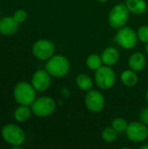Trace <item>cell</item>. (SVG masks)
Returning a JSON list of instances; mask_svg holds the SVG:
<instances>
[{"label": "cell", "instance_id": "e0dca14e", "mask_svg": "<svg viewBox=\"0 0 148 149\" xmlns=\"http://www.w3.org/2000/svg\"><path fill=\"white\" fill-rule=\"evenodd\" d=\"M120 80L123 83V85H125L126 86L133 87L138 84L139 77L136 72H134L132 69H129L122 72V73L120 74Z\"/></svg>", "mask_w": 148, "mask_h": 149}, {"label": "cell", "instance_id": "44dd1931", "mask_svg": "<svg viewBox=\"0 0 148 149\" xmlns=\"http://www.w3.org/2000/svg\"><path fill=\"white\" fill-rule=\"evenodd\" d=\"M112 127L118 133H122V132H126V130L128 127V123H127L126 120H125L124 118L118 117V118H115L112 121Z\"/></svg>", "mask_w": 148, "mask_h": 149}, {"label": "cell", "instance_id": "4fadbf2b", "mask_svg": "<svg viewBox=\"0 0 148 149\" xmlns=\"http://www.w3.org/2000/svg\"><path fill=\"white\" fill-rule=\"evenodd\" d=\"M101 58H102V62L105 65L113 66L115 64H117V62L119 61L120 52L117 48L110 46V47L106 48L102 52Z\"/></svg>", "mask_w": 148, "mask_h": 149}, {"label": "cell", "instance_id": "5bb4252c", "mask_svg": "<svg viewBox=\"0 0 148 149\" xmlns=\"http://www.w3.org/2000/svg\"><path fill=\"white\" fill-rule=\"evenodd\" d=\"M128 65L134 72H140L147 65V58L141 52H134L129 57Z\"/></svg>", "mask_w": 148, "mask_h": 149}, {"label": "cell", "instance_id": "7c38bea8", "mask_svg": "<svg viewBox=\"0 0 148 149\" xmlns=\"http://www.w3.org/2000/svg\"><path fill=\"white\" fill-rule=\"evenodd\" d=\"M19 24L13 17L7 16L0 19V34L3 36H12L18 31Z\"/></svg>", "mask_w": 148, "mask_h": 149}, {"label": "cell", "instance_id": "d4e9b609", "mask_svg": "<svg viewBox=\"0 0 148 149\" xmlns=\"http://www.w3.org/2000/svg\"><path fill=\"white\" fill-rule=\"evenodd\" d=\"M140 149H148V145H144V146H141Z\"/></svg>", "mask_w": 148, "mask_h": 149}, {"label": "cell", "instance_id": "9a60e30c", "mask_svg": "<svg viewBox=\"0 0 148 149\" xmlns=\"http://www.w3.org/2000/svg\"><path fill=\"white\" fill-rule=\"evenodd\" d=\"M126 5L129 11L135 15L144 14L147 10V3L145 0H126Z\"/></svg>", "mask_w": 148, "mask_h": 149}, {"label": "cell", "instance_id": "cb8c5ba5", "mask_svg": "<svg viewBox=\"0 0 148 149\" xmlns=\"http://www.w3.org/2000/svg\"><path fill=\"white\" fill-rule=\"evenodd\" d=\"M140 120L141 122L148 126V107H145L140 113Z\"/></svg>", "mask_w": 148, "mask_h": 149}, {"label": "cell", "instance_id": "83f0119b", "mask_svg": "<svg viewBox=\"0 0 148 149\" xmlns=\"http://www.w3.org/2000/svg\"><path fill=\"white\" fill-rule=\"evenodd\" d=\"M146 52H147V53L148 55V43L147 44V45H146Z\"/></svg>", "mask_w": 148, "mask_h": 149}, {"label": "cell", "instance_id": "4316f807", "mask_svg": "<svg viewBox=\"0 0 148 149\" xmlns=\"http://www.w3.org/2000/svg\"><path fill=\"white\" fill-rule=\"evenodd\" d=\"M146 100H147V101L148 102V89L147 91V93H146Z\"/></svg>", "mask_w": 148, "mask_h": 149}, {"label": "cell", "instance_id": "603a6c76", "mask_svg": "<svg viewBox=\"0 0 148 149\" xmlns=\"http://www.w3.org/2000/svg\"><path fill=\"white\" fill-rule=\"evenodd\" d=\"M12 17H14V19H15L18 24H22V23H24V22L26 21V19H27V17H28V14H27V12H26L24 10H23V9H18V10H17L14 12V14H13Z\"/></svg>", "mask_w": 148, "mask_h": 149}, {"label": "cell", "instance_id": "d6986e66", "mask_svg": "<svg viewBox=\"0 0 148 149\" xmlns=\"http://www.w3.org/2000/svg\"><path fill=\"white\" fill-rule=\"evenodd\" d=\"M85 64L90 70L96 71L102 66L103 62H102L101 56H99L98 54H91L86 58Z\"/></svg>", "mask_w": 148, "mask_h": 149}, {"label": "cell", "instance_id": "3957f363", "mask_svg": "<svg viewBox=\"0 0 148 149\" xmlns=\"http://www.w3.org/2000/svg\"><path fill=\"white\" fill-rule=\"evenodd\" d=\"M36 90L31 83L18 82L13 89V97L18 105L31 106L36 100Z\"/></svg>", "mask_w": 148, "mask_h": 149}, {"label": "cell", "instance_id": "ba28073f", "mask_svg": "<svg viewBox=\"0 0 148 149\" xmlns=\"http://www.w3.org/2000/svg\"><path fill=\"white\" fill-rule=\"evenodd\" d=\"M55 45L48 39H39L36 41L31 48L33 56L39 60H48L54 55Z\"/></svg>", "mask_w": 148, "mask_h": 149}, {"label": "cell", "instance_id": "ac0fdd59", "mask_svg": "<svg viewBox=\"0 0 148 149\" xmlns=\"http://www.w3.org/2000/svg\"><path fill=\"white\" fill-rule=\"evenodd\" d=\"M76 85L82 91H89L92 89L93 82L89 75L85 73H80L76 77Z\"/></svg>", "mask_w": 148, "mask_h": 149}, {"label": "cell", "instance_id": "52a82bcc", "mask_svg": "<svg viewBox=\"0 0 148 149\" xmlns=\"http://www.w3.org/2000/svg\"><path fill=\"white\" fill-rule=\"evenodd\" d=\"M115 41L120 47L130 50L137 45L139 38L137 32H135L131 27L124 26L117 31L115 35Z\"/></svg>", "mask_w": 148, "mask_h": 149}, {"label": "cell", "instance_id": "30bf717a", "mask_svg": "<svg viewBox=\"0 0 148 149\" xmlns=\"http://www.w3.org/2000/svg\"><path fill=\"white\" fill-rule=\"evenodd\" d=\"M85 105L92 113H99L102 111L106 105V100L102 93L98 90H89L85 97Z\"/></svg>", "mask_w": 148, "mask_h": 149}, {"label": "cell", "instance_id": "277c9868", "mask_svg": "<svg viewBox=\"0 0 148 149\" xmlns=\"http://www.w3.org/2000/svg\"><path fill=\"white\" fill-rule=\"evenodd\" d=\"M57 107L56 101L49 96H42L36 98L31 105L32 113L39 118H45L51 115Z\"/></svg>", "mask_w": 148, "mask_h": 149}, {"label": "cell", "instance_id": "6da1fadb", "mask_svg": "<svg viewBox=\"0 0 148 149\" xmlns=\"http://www.w3.org/2000/svg\"><path fill=\"white\" fill-rule=\"evenodd\" d=\"M71 69V64L68 58L64 55H53L45 65V70L54 78H63L68 74Z\"/></svg>", "mask_w": 148, "mask_h": 149}, {"label": "cell", "instance_id": "8fae6325", "mask_svg": "<svg viewBox=\"0 0 148 149\" xmlns=\"http://www.w3.org/2000/svg\"><path fill=\"white\" fill-rule=\"evenodd\" d=\"M31 84L37 92H45L51 85V76L46 70H38L32 75Z\"/></svg>", "mask_w": 148, "mask_h": 149}, {"label": "cell", "instance_id": "9c48e42d", "mask_svg": "<svg viewBox=\"0 0 148 149\" xmlns=\"http://www.w3.org/2000/svg\"><path fill=\"white\" fill-rule=\"evenodd\" d=\"M127 138L133 142H143L148 137V128L141 121H133L128 124L126 130Z\"/></svg>", "mask_w": 148, "mask_h": 149}, {"label": "cell", "instance_id": "8992f818", "mask_svg": "<svg viewBox=\"0 0 148 149\" xmlns=\"http://www.w3.org/2000/svg\"><path fill=\"white\" fill-rule=\"evenodd\" d=\"M94 79L96 85L102 90L112 88L116 82V73L112 66L102 65L95 71Z\"/></svg>", "mask_w": 148, "mask_h": 149}, {"label": "cell", "instance_id": "ffe728a7", "mask_svg": "<svg viewBox=\"0 0 148 149\" xmlns=\"http://www.w3.org/2000/svg\"><path fill=\"white\" fill-rule=\"evenodd\" d=\"M101 137L104 141L112 143L116 141V139L118 137V132L113 127H106L102 131Z\"/></svg>", "mask_w": 148, "mask_h": 149}, {"label": "cell", "instance_id": "7a4b0ae2", "mask_svg": "<svg viewBox=\"0 0 148 149\" xmlns=\"http://www.w3.org/2000/svg\"><path fill=\"white\" fill-rule=\"evenodd\" d=\"M1 136L3 140L10 144L13 148H21L25 141L24 131L15 124H7L1 129Z\"/></svg>", "mask_w": 148, "mask_h": 149}, {"label": "cell", "instance_id": "2e32d148", "mask_svg": "<svg viewBox=\"0 0 148 149\" xmlns=\"http://www.w3.org/2000/svg\"><path fill=\"white\" fill-rule=\"evenodd\" d=\"M32 114V110L31 106L19 105V107L14 111L13 117L16 121L19 123H24L27 121Z\"/></svg>", "mask_w": 148, "mask_h": 149}, {"label": "cell", "instance_id": "7402d4cb", "mask_svg": "<svg viewBox=\"0 0 148 149\" xmlns=\"http://www.w3.org/2000/svg\"><path fill=\"white\" fill-rule=\"evenodd\" d=\"M137 36L142 43H148V25H142L137 31Z\"/></svg>", "mask_w": 148, "mask_h": 149}, {"label": "cell", "instance_id": "484cf974", "mask_svg": "<svg viewBox=\"0 0 148 149\" xmlns=\"http://www.w3.org/2000/svg\"><path fill=\"white\" fill-rule=\"evenodd\" d=\"M97 1H99V3H106V2H107L108 0H97Z\"/></svg>", "mask_w": 148, "mask_h": 149}, {"label": "cell", "instance_id": "5b68a950", "mask_svg": "<svg viewBox=\"0 0 148 149\" xmlns=\"http://www.w3.org/2000/svg\"><path fill=\"white\" fill-rule=\"evenodd\" d=\"M130 11L126 4L119 3L113 6L108 15L109 24L114 29H120L124 27L129 19Z\"/></svg>", "mask_w": 148, "mask_h": 149}]
</instances>
